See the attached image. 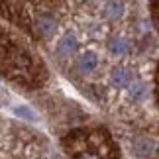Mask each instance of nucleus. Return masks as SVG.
I'll list each match as a JSON object with an SVG mask.
<instances>
[{"instance_id":"obj_1","label":"nucleus","mask_w":159,"mask_h":159,"mask_svg":"<svg viewBox=\"0 0 159 159\" xmlns=\"http://www.w3.org/2000/svg\"><path fill=\"white\" fill-rule=\"evenodd\" d=\"M0 71L12 81L35 87L45 79V69L34 59L26 47L16 43L10 35L0 32Z\"/></svg>"},{"instance_id":"obj_2","label":"nucleus","mask_w":159,"mask_h":159,"mask_svg":"<svg viewBox=\"0 0 159 159\" xmlns=\"http://www.w3.org/2000/svg\"><path fill=\"white\" fill-rule=\"evenodd\" d=\"M65 145L75 159H114V149L104 130H81L69 134Z\"/></svg>"},{"instance_id":"obj_3","label":"nucleus","mask_w":159,"mask_h":159,"mask_svg":"<svg viewBox=\"0 0 159 159\" xmlns=\"http://www.w3.org/2000/svg\"><path fill=\"white\" fill-rule=\"evenodd\" d=\"M35 26H38V32L43 35V38H49V35H53L55 28H57V24H55V18H53V16L43 14V16H39V18H38Z\"/></svg>"},{"instance_id":"obj_4","label":"nucleus","mask_w":159,"mask_h":159,"mask_svg":"<svg viewBox=\"0 0 159 159\" xmlns=\"http://www.w3.org/2000/svg\"><path fill=\"white\" fill-rule=\"evenodd\" d=\"M96 63H98V59H96L94 53H83L77 59V69L81 73H90V71H94Z\"/></svg>"},{"instance_id":"obj_5","label":"nucleus","mask_w":159,"mask_h":159,"mask_svg":"<svg viewBox=\"0 0 159 159\" xmlns=\"http://www.w3.org/2000/svg\"><path fill=\"white\" fill-rule=\"evenodd\" d=\"M75 49H77L75 38L67 35V38H63V39L59 41V45H57V55H59V57H71V55L75 53Z\"/></svg>"},{"instance_id":"obj_6","label":"nucleus","mask_w":159,"mask_h":159,"mask_svg":"<svg viewBox=\"0 0 159 159\" xmlns=\"http://www.w3.org/2000/svg\"><path fill=\"white\" fill-rule=\"evenodd\" d=\"M132 149H134V153H136L138 157H145V155L151 153L153 143H151L149 139H136V142H134V145H132Z\"/></svg>"},{"instance_id":"obj_7","label":"nucleus","mask_w":159,"mask_h":159,"mask_svg":"<svg viewBox=\"0 0 159 159\" xmlns=\"http://www.w3.org/2000/svg\"><path fill=\"white\" fill-rule=\"evenodd\" d=\"M122 10H124V6H122L120 2H116V0H112V2H108L104 6V18H108V20H118V18L122 16Z\"/></svg>"},{"instance_id":"obj_8","label":"nucleus","mask_w":159,"mask_h":159,"mask_svg":"<svg viewBox=\"0 0 159 159\" xmlns=\"http://www.w3.org/2000/svg\"><path fill=\"white\" fill-rule=\"evenodd\" d=\"M130 79H132V75L126 69H116L112 73V84H114V87H118V89L126 87V84L130 83Z\"/></svg>"},{"instance_id":"obj_9","label":"nucleus","mask_w":159,"mask_h":159,"mask_svg":"<svg viewBox=\"0 0 159 159\" xmlns=\"http://www.w3.org/2000/svg\"><path fill=\"white\" fill-rule=\"evenodd\" d=\"M110 51L116 53V55H126L130 51V45H128V41H124V39H112L110 41Z\"/></svg>"},{"instance_id":"obj_10","label":"nucleus","mask_w":159,"mask_h":159,"mask_svg":"<svg viewBox=\"0 0 159 159\" xmlns=\"http://www.w3.org/2000/svg\"><path fill=\"white\" fill-rule=\"evenodd\" d=\"M130 94L136 100H139V98H143V96L148 94V87H145L143 83H134L132 87H130Z\"/></svg>"},{"instance_id":"obj_11","label":"nucleus","mask_w":159,"mask_h":159,"mask_svg":"<svg viewBox=\"0 0 159 159\" xmlns=\"http://www.w3.org/2000/svg\"><path fill=\"white\" fill-rule=\"evenodd\" d=\"M16 116H20V118H26V120H30V122H35V120H38V118H35V114H34L30 108H26V106L16 108Z\"/></svg>"}]
</instances>
